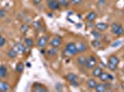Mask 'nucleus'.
Here are the masks:
<instances>
[{"mask_svg":"<svg viewBox=\"0 0 124 92\" xmlns=\"http://www.w3.org/2000/svg\"><path fill=\"white\" fill-rule=\"evenodd\" d=\"M65 53L70 56V55H76L78 53L76 43L74 42H68L65 46Z\"/></svg>","mask_w":124,"mask_h":92,"instance_id":"f257e3e1","label":"nucleus"},{"mask_svg":"<svg viewBox=\"0 0 124 92\" xmlns=\"http://www.w3.org/2000/svg\"><path fill=\"white\" fill-rule=\"evenodd\" d=\"M15 70L17 73H22L23 70H24V65H23V63H21V62L18 63V64L16 65Z\"/></svg>","mask_w":124,"mask_h":92,"instance_id":"4be33fe9","label":"nucleus"},{"mask_svg":"<svg viewBox=\"0 0 124 92\" xmlns=\"http://www.w3.org/2000/svg\"><path fill=\"white\" fill-rule=\"evenodd\" d=\"M87 22H88V24H87L88 27H89V28H92V27H93V21H87Z\"/></svg>","mask_w":124,"mask_h":92,"instance_id":"ea45409f","label":"nucleus"},{"mask_svg":"<svg viewBox=\"0 0 124 92\" xmlns=\"http://www.w3.org/2000/svg\"><path fill=\"white\" fill-rule=\"evenodd\" d=\"M96 81L94 80V79H89L87 81V87L88 88H90V89H94V87H95V86H96Z\"/></svg>","mask_w":124,"mask_h":92,"instance_id":"412c9836","label":"nucleus"},{"mask_svg":"<svg viewBox=\"0 0 124 92\" xmlns=\"http://www.w3.org/2000/svg\"><path fill=\"white\" fill-rule=\"evenodd\" d=\"M82 24H80V23H78V24H76V27H78V29H81L82 28Z\"/></svg>","mask_w":124,"mask_h":92,"instance_id":"37998d69","label":"nucleus"},{"mask_svg":"<svg viewBox=\"0 0 124 92\" xmlns=\"http://www.w3.org/2000/svg\"><path fill=\"white\" fill-rule=\"evenodd\" d=\"M119 24H118L117 22H113V23L110 25L111 32H112L113 34H115V33H116V31H117V30H118V28H119Z\"/></svg>","mask_w":124,"mask_h":92,"instance_id":"cd10ccee","label":"nucleus"},{"mask_svg":"<svg viewBox=\"0 0 124 92\" xmlns=\"http://www.w3.org/2000/svg\"><path fill=\"white\" fill-rule=\"evenodd\" d=\"M7 54H8V56L9 57V58H11V59H15L16 57H17V55H18V53L16 52V50L14 48H11V49H9V50L8 51Z\"/></svg>","mask_w":124,"mask_h":92,"instance_id":"dca6fc26","label":"nucleus"},{"mask_svg":"<svg viewBox=\"0 0 124 92\" xmlns=\"http://www.w3.org/2000/svg\"><path fill=\"white\" fill-rule=\"evenodd\" d=\"M46 3H47V7L50 10H58L60 8V5L58 3L57 0H46Z\"/></svg>","mask_w":124,"mask_h":92,"instance_id":"7ed1b4c3","label":"nucleus"},{"mask_svg":"<svg viewBox=\"0 0 124 92\" xmlns=\"http://www.w3.org/2000/svg\"><path fill=\"white\" fill-rule=\"evenodd\" d=\"M82 1H83V0H70V2L72 3L73 5H75V6L79 5V4H80Z\"/></svg>","mask_w":124,"mask_h":92,"instance_id":"4c0bfd02","label":"nucleus"},{"mask_svg":"<svg viewBox=\"0 0 124 92\" xmlns=\"http://www.w3.org/2000/svg\"><path fill=\"white\" fill-rule=\"evenodd\" d=\"M105 86L107 87V90H109V89H111V87H112V84L109 83L108 81H107V82H105Z\"/></svg>","mask_w":124,"mask_h":92,"instance_id":"f704fd0d","label":"nucleus"},{"mask_svg":"<svg viewBox=\"0 0 124 92\" xmlns=\"http://www.w3.org/2000/svg\"><path fill=\"white\" fill-rule=\"evenodd\" d=\"M29 30H30V26L28 25L27 23H24V24H22L21 26V31L22 34H26Z\"/></svg>","mask_w":124,"mask_h":92,"instance_id":"a878e982","label":"nucleus"},{"mask_svg":"<svg viewBox=\"0 0 124 92\" xmlns=\"http://www.w3.org/2000/svg\"><path fill=\"white\" fill-rule=\"evenodd\" d=\"M119 59L116 55H110L108 57V64H111V65H116L118 66L119 65Z\"/></svg>","mask_w":124,"mask_h":92,"instance_id":"ddd939ff","label":"nucleus"},{"mask_svg":"<svg viewBox=\"0 0 124 92\" xmlns=\"http://www.w3.org/2000/svg\"><path fill=\"white\" fill-rule=\"evenodd\" d=\"M6 42H7V41H6L5 37H4V36H2V35H0V47L5 46Z\"/></svg>","mask_w":124,"mask_h":92,"instance_id":"7c9ffc66","label":"nucleus"},{"mask_svg":"<svg viewBox=\"0 0 124 92\" xmlns=\"http://www.w3.org/2000/svg\"><path fill=\"white\" fill-rule=\"evenodd\" d=\"M31 90L34 92H46V91H48V88H46V87H45L44 85H42V84L34 83V84L32 85Z\"/></svg>","mask_w":124,"mask_h":92,"instance_id":"39448f33","label":"nucleus"},{"mask_svg":"<svg viewBox=\"0 0 124 92\" xmlns=\"http://www.w3.org/2000/svg\"><path fill=\"white\" fill-rule=\"evenodd\" d=\"M27 66H28V67H31V64H30V63H27Z\"/></svg>","mask_w":124,"mask_h":92,"instance_id":"a18cd8bd","label":"nucleus"},{"mask_svg":"<svg viewBox=\"0 0 124 92\" xmlns=\"http://www.w3.org/2000/svg\"><path fill=\"white\" fill-rule=\"evenodd\" d=\"M95 29L99 31H105L108 29V25L105 22H99L95 25Z\"/></svg>","mask_w":124,"mask_h":92,"instance_id":"9b49d317","label":"nucleus"},{"mask_svg":"<svg viewBox=\"0 0 124 92\" xmlns=\"http://www.w3.org/2000/svg\"><path fill=\"white\" fill-rule=\"evenodd\" d=\"M41 53H45V50H44V49H42V50H41Z\"/></svg>","mask_w":124,"mask_h":92,"instance_id":"49530a36","label":"nucleus"},{"mask_svg":"<svg viewBox=\"0 0 124 92\" xmlns=\"http://www.w3.org/2000/svg\"><path fill=\"white\" fill-rule=\"evenodd\" d=\"M46 53H47V54H48L49 56H57V53H58V50H57V48L52 47L51 49H49Z\"/></svg>","mask_w":124,"mask_h":92,"instance_id":"6ab92c4d","label":"nucleus"},{"mask_svg":"<svg viewBox=\"0 0 124 92\" xmlns=\"http://www.w3.org/2000/svg\"><path fill=\"white\" fill-rule=\"evenodd\" d=\"M65 79H66L67 81L70 82V83H72V82L77 81L78 77H77V75H75L74 73H69V74H67V75L65 76Z\"/></svg>","mask_w":124,"mask_h":92,"instance_id":"9d476101","label":"nucleus"},{"mask_svg":"<svg viewBox=\"0 0 124 92\" xmlns=\"http://www.w3.org/2000/svg\"><path fill=\"white\" fill-rule=\"evenodd\" d=\"M41 1H42V0H32V3H33L35 6H37V5H39V4L41 3Z\"/></svg>","mask_w":124,"mask_h":92,"instance_id":"58836bf2","label":"nucleus"},{"mask_svg":"<svg viewBox=\"0 0 124 92\" xmlns=\"http://www.w3.org/2000/svg\"><path fill=\"white\" fill-rule=\"evenodd\" d=\"M108 68L110 71H115V70H117L118 66H116V65H111V64H108Z\"/></svg>","mask_w":124,"mask_h":92,"instance_id":"2f4dec72","label":"nucleus"},{"mask_svg":"<svg viewBox=\"0 0 124 92\" xmlns=\"http://www.w3.org/2000/svg\"><path fill=\"white\" fill-rule=\"evenodd\" d=\"M48 39H49L48 36H42V37H40V38L37 40V46H38L39 48H44V47H46L47 44V42H48Z\"/></svg>","mask_w":124,"mask_h":92,"instance_id":"423d86ee","label":"nucleus"},{"mask_svg":"<svg viewBox=\"0 0 124 92\" xmlns=\"http://www.w3.org/2000/svg\"><path fill=\"white\" fill-rule=\"evenodd\" d=\"M121 88L124 90V82H123V83H121Z\"/></svg>","mask_w":124,"mask_h":92,"instance_id":"c03bdc74","label":"nucleus"},{"mask_svg":"<svg viewBox=\"0 0 124 92\" xmlns=\"http://www.w3.org/2000/svg\"><path fill=\"white\" fill-rule=\"evenodd\" d=\"M32 26L34 27V29L39 30V29H41V22H40V21H34V22L32 23Z\"/></svg>","mask_w":124,"mask_h":92,"instance_id":"473e14b6","label":"nucleus"},{"mask_svg":"<svg viewBox=\"0 0 124 92\" xmlns=\"http://www.w3.org/2000/svg\"><path fill=\"white\" fill-rule=\"evenodd\" d=\"M123 58H124V54H123Z\"/></svg>","mask_w":124,"mask_h":92,"instance_id":"de8ad7c7","label":"nucleus"},{"mask_svg":"<svg viewBox=\"0 0 124 92\" xmlns=\"http://www.w3.org/2000/svg\"><path fill=\"white\" fill-rule=\"evenodd\" d=\"M13 48L15 49L16 52H17L18 53H25L26 50H27L25 45H24L23 43H21V42H18V43H16Z\"/></svg>","mask_w":124,"mask_h":92,"instance_id":"0eeeda50","label":"nucleus"},{"mask_svg":"<svg viewBox=\"0 0 124 92\" xmlns=\"http://www.w3.org/2000/svg\"><path fill=\"white\" fill-rule=\"evenodd\" d=\"M103 72V69H102V67L101 66H96L93 68V72H92V75H93L94 77H98L100 76V74Z\"/></svg>","mask_w":124,"mask_h":92,"instance_id":"4468645a","label":"nucleus"},{"mask_svg":"<svg viewBox=\"0 0 124 92\" xmlns=\"http://www.w3.org/2000/svg\"><path fill=\"white\" fill-rule=\"evenodd\" d=\"M101 45V41L98 39H94L93 41H92V46L94 47V48H97V47H100Z\"/></svg>","mask_w":124,"mask_h":92,"instance_id":"c85d7f7f","label":"nucleus"},{"mask_svg":"<svg viewBox=\"0 0 124 92\" xmlns=\"http://www.w3.org/2000/svg\"><path fill=\"white\" fill-rule=\"evenodd\" d=\"M122 44V41H120V40H118V41H116L115 42H113L112 44H111V47H113V48H116V47H119Z\"/></svg>","mask_w":124,"mask_h":92,"instance_id":"c756f323","label":"nucleus"},{"mask_svg":"<svg viewBox=\"0 0 124 92\" xmlns=\"http://www.w3.org/2000/svg\"><path fill=\"white\" fill-rule=\"evenodd\" d=\"M62 43V38L60 36H55L51 41H49V45L51 47H55V48H57L61 45Z\"/></svg>","mask_w":124,"mask_h":92,"instance_id":"20e7f679","label":"nucleus"},{"mask_svg":"<svg viewBox=\"0 0 124 92\" xmlns=\"http://www.w3.org/2000/svg\"><path fill=\"white\" fill-rule=\"evenodd\" d=\"M24 42H25V45L29 48H31L32 46L34 45V41L31 38H25L24 39Z\"/></svg>","mask_w":124,"mask_h":92,"instance_id":"5701e85b","label":"nucleus"},{"mask_svg":"<svg viewBox=\"0 0 124 92\" xmlns=\"http://www.w3.org/2000/svg\"><path fill=\"white\" fill-rule=\"evenodd\" d=\"M71 85H72L73 87H79V83H78L77 81H75V82H72V83H70Z\"/></svg>","mask_w":124,"mask_h":92,"instance_id":"a19ab883","label":"nucleus"},{"mask_svg":"<svg viewBox=\"0 0 124 92\" xmlns=\"http://www.w3.org/2000/svg\"><path fill=\"white\" fill-rule=\"evenodd\" d=\"M108 75H109L108 73L103 71L100 74V76H99L98 77L102 82H107V81H108Z\"/></svg>","mask_w":124,"mask_h":92,"instance_id":"aec40b11","label":"nucleus"},{"mask_svg":"<svg viewBox=\"0 0 124 92\" xmlns=\"http://www.w3.org/2000/svg\"><path fill=\"white\" fill-rule=\"evenodd\" d=\"M55 87H56V89H57V91H62V89H63V85L60 84V83H57Z\"/></svg>","mask_w":124,"mask_h":92,"instance_id":"72a5a7b5","label":"nucleus"},{"mask_svg":"<svg viewBox=\"0 0 124 92\" xmlns=\"http://www.w3.org/2000/svg\"><path fill=\"white\" fill-rule=\"evenodd\" d=\"M59 5H60V7H68L70 4V0H57Z\"/></svg>","mask_w":124,"mask_h":92,"instance_id":"393cba45","label":"nucleus"},{"mask_svg":"<svg viewBox=\"0 0 124 92\" xmlns=\"http://www.w3.org/2000/svg\"><path fill=\"white\" fill-rule=\"evenodd\" d=\"M76 47H77V51L78 53H83L87 50V44L84 43L83 41H79L76 44Z\"/></svg>","mask_w":124,"mask_h":92,"instance_id":"1a4fd4ad","label":"nucleus"},{"mask_svg":"<svg viewBox=\"0 0 124 92\" xmlns=\"http://www.w3.org/2000/svg\"><path fill=\"white\" fill-rule=\"evenodd\" d=\"M109 80H110V81H113L114 80V77L112 76V75H110V74L108 75V81Z\"/></svg>","mask_w":124,"mask_h":92,"instance_id":"79ce46f5","label":"nucleus"},{"mask_svg":"<svg viewBox=\"0 0 124 92\" xmlns=\"http://www.w3.org/2000/svg\"><path fill=\"white\" fill-rule=\"evenodd\" d=\"M8 68L5 65L0 66V78H5L8 76Z\"/></svg>","mask_w":124,"mask_h":92,"instance_id":"f8f14e48","label":"nucleus"},{"mask_svg":"<svg viewBox=\"0 0 124 92\" xmlns=\"http://www.w3.org/2000/svg\"><path fill=\"white\" fill-rule=\"evenodd\" d=\"M10 90V85L6 81L0 80V92H6Z\"/></svg>","mask_w":124,"mask_h":92,"instance_id":"6e6552de","label":"nucleus"},{"mask_svg":"<svg viewBox=\"0 0 124 92\" xmlns=\"http://www.w3.org/2000/svg\"><path fill=\"white\" fill-rule=\"evenodd\" d=\"M86 60H87V57L83 56V55H81L77 58V64L79 66H85V63H86Z\"/></svg>","mask_w":124,"mask_h":92,"instance_id":"f3484780","label":"nucleus"},{"mask_svg":"<svg viewBox=\"0 0 124 92\" xmlns=\"http://www.w3.org/2000/svg\"><path fill=\"white\" fill-rule=\"evenodd\" d=\"M96 19V13L94 12V11H91V12H89L86 16V20L87 21H93L94 20Z\"/></svg>","mask_w":124,"mask_h":92,"instance_id":"a211bd4d","label":"nucleus"},{"mask_svg":"<svg viewBox=\"0 0 124 92\" xmlns=\"http://www.w3.org/2000/svg\"><path fill=\"white\" fill-rule=\"evenodd\" d=\"M124 32V28L122 25H119V28H118V30H117V31H116V35L118 36V37H120V36H122V34H123Z\"/></svg>","mask_w":124,"mask_h":92,"instance_id":"bb28decb","label":"nucleus"},{"mask_svg":"<svg viewBox=\"0 0 124 92\" xmlns=\"http://www.w3.org/2000/svg\"><path fill=\"white\" fill-rule=\"evenodd\" d=\"M91 34L94 37V39H98V40H101L102 38H103V35L100 33V31H91Z\"/></svg>","mask_w":124,"mask_h":92,"instance_id":"b1692460","label":"nucleus"},{"mask_svg":"<svg viewBox=\"0 0 124 92\" xmlns=\"http://www.w3.org/2000/svg\"><path fill=\"white\" fill-rule=\"evenodd\" d=\"M96 65H97V61H96L95 57L93 55H90L89 57H87V60H86L84 66L86 67L87 69H89V70H91V69H93V68L96 66Z\"/></svg>","mask_w":124,"mask_h":92,"instance_id":"f03ea898","label":"nucleus"},{"mask_svg":"<svg viewBox=\"0 0 124 92\" xmlns=\"http://www.w3.org/2000/svg\"><path fill=\"white\" fill-rule=\"evenodd\" d=\"M106 3H107V1H106V0H99L98 1V7H104V6L106 5Z\"/></svg>","mask_w":124,"mask_h":92,"instance_id":"e433bc0d","label":"nucleus"},{"mask_svg":"<svg viewBox=\"0 0 124 92\" xmlns=\"http://www.w3.org/2000/svg\"><path fill=\"white\" fill-rule=\"evenodd\" d=\"M95 91L96 92H105L107 90V87L105 86V84L103 83H99V84H96V86L94 87Z\"/></svg>","mask_w":124,"mask_h":92,"instance_id":"2eb2a0df","label":"nucleus"},{"mask_svg":"<svg viewBox=\"0 0 124 92\" xmlns=\"http://www.w3.org/2000/svg\"><path fill=\"white\" fill-rule=\"evenodd\" d=\"M6 16V11L3 8H0V19H3Z\"/></svg>","mask_w":124,"mask_h":92,"instance_id":"c9c22d12","label":"nucleus"}]
</instances>
